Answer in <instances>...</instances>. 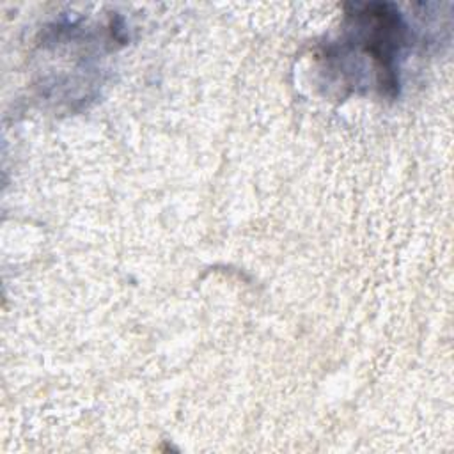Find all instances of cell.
<instances>
[{
    "label": "cell",
    "instance_id": "6da1fadb",
    "mask_svg": "<svg viewBox=\"0 0 454 454\" xmlns=\"http://www.w3.org/2000/svg\"><path fill=\"white\" fill-rule=\"evenodd\" d=\"M404 46L406 25L392 5L362 4L348 12L340 50L346 57L367 60L376 74V85L385 92H395L399 85V59Z\"/></svg>",
    "mask_w": 454,
    "mask_h": 454
}]
</instances>
